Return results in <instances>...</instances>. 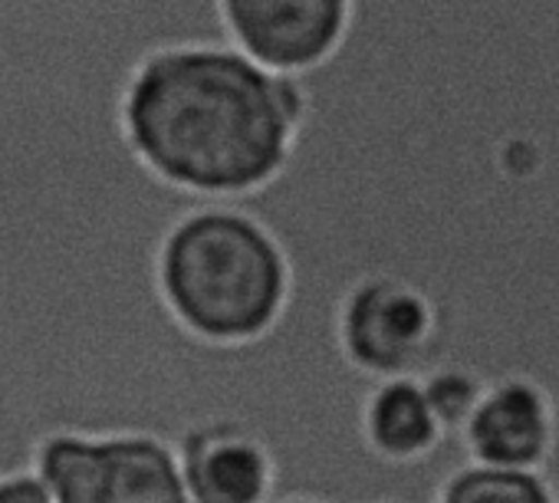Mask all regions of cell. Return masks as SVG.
I'll list each match as a JSON object with an SVG mask.
<instances>
[{
  "label": "cell",
  "mask_w": 559,
  "mask_h": 503,
  "mask_svg": "<svg viewBox=\"0 0 559 503\" xmlns=\"http://www.w3.org/2000/svg\"><path fill=\"white\" fill-rule=\"evenodd\" d=\"M310 116L307 80L260 70L224 37L158 47L122 99L135 158L168 188L217 204L250 201L284 178Z\"/></svg>",
  "instance_id": "1"
},
{
  "label": "cell",
  "mask_w": 559,
  "mask_h": 503,
  "mask_svg": "<svg viewBox=\"0 0 559 503\" xmlns=\"http://www.w3.org/2000/svg\"><path fill=\"white\" fill-rule=\"evenodd\" d=\"M155 277L171 320L217 349L260 346L297 297L287 240L243 201L191 207L165 233Z\"/></svg>",
  "instance_id": "2"
},
{
  "label": "cell",
  "mask_w": 559,
  "mask_h": 503,
  "mask_svg": "<svg viewBox=\"0 0 559 503\" xmlns=\"http://www.w3.org/2000/svg\"><path fill=\"white\" fill-rule=\"evenodd\" d=\"M333 339L343 362L366 382L415 379L441 356V303L415 274L366 267L336 300Z\"/></svg>",
  "instance_id": "3"
},
{
  "label": "cell",
  "mask_w": 559,
  "mask_h": 503,
  "mask_svg": "<svg viewBox=\"0 0 559 503\" xmlns=\"http://www.w3.org/2000/svg\"><path fill=\"white\" fill-rule=\"evenodd\" d=\"M257 366L260 346H247L227 402L185 428L171 444L191 503H273L280 493L284 460L266 438V424L250 418V408L240 405Z\"/></svg>",
  "instance_id": "4"
},
{
  "label": "cell",
  "mask_w": 559,
  "mask_h": 503,
  "mask_svg": "<svg viewBox=\"0 0 559 503\" xmlns=\"http://www.w3.org/2000/svg\"><path fill=\"white\" fill-rule=\"evenodd\" d=\"M37 474L57 503H191L175 447L155 434H57Z\"/></svg>",
  "instance_id": "5"
},
{
  "label": "cell",
  "mask_w": 559,
  "mask_h": 503,
  "mask_svg": "<svg viewBox=\"0 0 559 503\" xmlns=\"http://www.w3.org/2000/svg\"><path fill=\"white\" fill-rule=\"evenodd\" d=\"M356 0H217L221 37L260 70L310 80L349 44Z\"/></svg>",
  "instance_id": "6"
},
{
  "label": "cell",
  "mask_w": 559,
  "mask_h": 503,
  "mask_svg": "<svg viewBox=\"0 0 559 503\" xmlns=\"http://www.w3.org/2000/svg\"><path fill=\"white\" fill-rule=\"evenodd\" d=\"M461 454L487 470H546L559 444V405L533 369H503L461 431Z\"/></svg>",
  "instance_id": "7"
},
{
  "label": "cell",
  "mask_w": 559,
  "mask_h": 503,
  "mask_svg": "<svg viewBox=\"0 0 559 503\" xmlns=\"http://www.w3.org/2000/svg\"><path fill=\"white\" fill-rule=\"evenodd\" d=\"M362 447L385 467H425L448 451V434L435 418L421 379L372 382L359 408Z\"/></svg>",
  "instance_id": "8"
},
{
  "label": "cell",
  "mask_w": 559,
  "mask_h": 503,
  "mask_svg": "<svg viewBox=\"0 0 559 503\" xmlns=\"http://www.w3.org/2000/svg\"><path fill=\"white\" fill-rule=\"evenodd\" d=\"M431 503H559V490L546 470H487L464 460L438 483Z\"/></svg>",
  "instance_id": "9"
},
{
  "label": "cell",
  "mask_w": 559,
  "mask_h": 503,
  "mask_svg": "<svg viewBox=\"0 0 559 503\" xmlns=\"http://www.w3.org/2000/svg\"><path fill=\"white\" fill-rule=\"evenodd\" d=\"M421 379V388L428 395V405L435 411V418L441 421L448 441H461V431L464 424L471 421L484 388H487V379L477 366H467V362H448V359H435V366L428 372L418 375Z\"/></svg>",
  "instance_id": "10"
},
{
  "label": "cell",
  "mask_w": 559,
  "mask_h": 503,
  "mask_svg": "<svg viewBox=\"0 0 559 503\" xmlns=\"http://www.w3.org/2000/svg\"><path fill=\"white\" fill-rule=\"evenodd\" d=\"M0 503H57L40 474H17L0 480Z\"/></svg>",
  "instance_id": "11"
},
{
  "label": "cell",
  "mask_w": 559,
  "mask_h": 503,
  "mask_svg": "<svg viewBox=\"0 0 559 503\" xmlns=\"http://www.w3.org/2000/svg\"><path fill=\"white\" fill-rule=\"evenodd\" d=\"M273 503H346V500L330 496L320 487H280V493L273 496Z\"/></svg>",
  "instance_id": "12"
},
{
  "label": "cell",
  "mask_w": 559,
  "mask_h": 503,
  "mask_svg": "<svg viewBox=\"0 0 559 503\" xmlns=\"http://www.w3.org/2000/svg\"><path fill=\"white\" fill-rule=\"evenodd\" d=\"M362 503H418L412 496H389V493H376V496H366Z\"/></svg>",
  "instance_id": "13"
}]
</instances>
